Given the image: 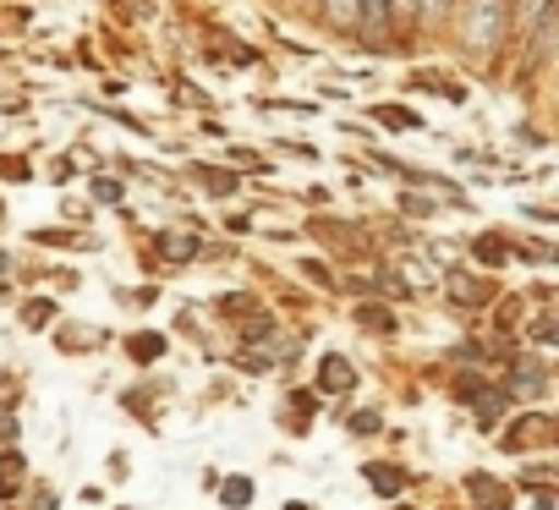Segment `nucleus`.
<instances>
[{"label": "nucleus", "mask_w": 559, "mask_h": 510, "mask_svg": "<svg viewBox=\"0 0 559 510\" xmlns=\"http://www.w3.org/2000/svg\"><path fill=\"white\" fill-rule=\"evenodd\" d=\"M450 297H455L461 308H483V303L493 297V286H488V281H472V275H450Z\"/></svg>", "instance_id": "nucleus-4"}, {"label": "nucleus", "mask_w": 559, "mask_h": 510, "mask_svg": "<svg viewBox=\"0 0 559 510\" xmlns=\"http://www.w3.org/2000/svg\"><path fill=\"white\" fill-rule=\"evenodd\" d=\"M219 313H258V297H219Z\"/></svg>", "instance_id": "nucleus-19"}, {"label": "nucleus", "mask_w": 559, "mask_h": 510, "mask_svg": "<svg viewBox=\"0 0 559 510\" xmlns=\"http://www.w3.org/2000/svg\"><path fill=\"white\" fill-rule=\"evenodd\" d=\"M34 510H56V494H39V499H34Z\"/></svg>", "instance_id": "nucleus-28"}, {"label": "nucleus", "mask_w": 559, "mask_h": 510, "mask_svg": "<svg viewBox=\"0 0 559 510\" xmlns=\"http://www.w3.org/2000/svg\"><path fill=\"white\" fill-rule=\"evenodd\" d=\"M352 428H357V434H379V417H373V412H362V417H352Z\"/></svg>", "instance_id": "nucleus-25"}, {"label": "nucleus", "mask_w": 559, "mask_h": 510, "mask_svg": "<svg viewBox=\"0 0 559 510\" xmlns=\"http://www.w3.org/2000/svg\"><path fill=\"white\" fill-rule=\"evenodd\" d=\"M472 252H477L483 264H504V259H510V247H504V241H493V236H477V241H472Z\"/></svg>", "instance_id": "nucleus-11"}, {"label": "nucleus", "mask_w": 559, "mask_h": 510, "mask_svg": "<svg viewBox=\"0 0 559 510\" xmlns=\"http://www.w3.org/2000/svg\"><path fill=\"white\" fill-rule=\"evenodd\" d=\"M219 494H225V505H230V510L252 505V483H247V477H225V488H219Z\"/></svg>", "instance_id": "nucleus-13"}, {"label": "nucleus", "mask_w": 559, "mask_h": 510, "mask_svg": "<svg viewBox=\"0 0 559 510\" xmlns=\"http://www.w3.org/2000/svg\"><path fill=\"white\" fill-rule=\"evenodd\" d=\"M302 275H308V281H319V286H335V281H330V270H324L319 259H308V264H302Z\"/></svg>", "instance_id": "nucleus-23"}, {"label": "nucleus", "mask_w": 559, "mask_h": 510, "mask_svg": "<svg viewBox=\"0 0 559 510\" xmlns=\"http://www.w3.org/2000/svg\"><path fill=\"white\" fill-rule=\"evenodd\" d=\"M390 23H395L390 0H357V34H362L368 45H384V39H390Z\"/></svg>", "instance_id": "nucleus-2"}, {"label": "nucleus", "mask_w": 559, "mask_h": 510, "mask_svg": "<svg viewBox=\"0 0 559 510\" xmlns=\"http://www.w3.org/2000/svg\"><path fill=\"white\" fill-rule=\"evenodd\" d=\"M198 181H203V187H214V192H230V187H236V181H230L225 170H214V165H203V170H198Z\"/></svg>", "instance_id": "nucleus-18"}, {"label": "nucleus", "mask_w": 559, "mask_h": 510, "mask_svg": "<svg viewBox=\"0 0 559 510\" xmlns=\"http://www.w3.org/2000/svg\"><path fill=\"white\" fill-rule=\"evenodd\" d=\"M357 319H362L368 330H379V335H384V330H395V313H390V308H373V303H362V308H357Z\"/></svg>", "instance_id": "nucleus-12"}, {"label": "nucleus", "mask_w": 559, "mask_h": 510, "mask_svg": "<svg viewBox=\"0 0 559 510\" xmlns=\"http://www.w3.org/2000/svg\"><path fill=\"white\" fill-rule=\"evenodd\" d=\"M159 352H165V341H159V335H138V341H132V357H138V363H154Z\"/></svg>", "instance_id": "nucleus-16"}, {"label": "nucleus", "mask_w": 559, "mask_h": 510, "mask_svg": "<svg viewBox=\"0 0 559 510\" xmlns=\"http://www.w3.org/2000/svg\"><path fill=\"white\" fill-rule=\"evenodd\" d=\"M537 510H554V505H548V499H543V505H537Z\"/></svg>", "instance_id": "nucleus-29"}, {"label": "nucleus", "mask_w": 559, "mask_h": 510, "mask_svg": "<svg viewBox=\"0 0 559 510\" xmlns=\"http://www.w3.org/2000/svg\"><path fill=\"white\" fill-rule=\"evenodd\" d=\"M94 192H99V203H116V198H121V187H116V181H99Z\"/></svg>", "instance_id": "nucleus-26"}, {"label": "nucleus", "mask_w": 559, "mask_h": 510, "mask_svg": "<svg viewBox=\"0 0 559 510\" xmlns=\"http://www.w3.org/2000/svg\"><path fill=\"white\" fill-rule=\"evenodd\" d=\"M319 12H324V23L341 28V34L357 28V0H319Z\"/></svg>", "instance_id": "nucleus-6"}, {"label": "nucleus", "mask_w": 559, "mask_h": 510, "mask_svg": "<svg viewBox=\"0 0 559 510\" xmlns=\"http://www.w3.org/2000/svg\"><path fill=\"white\" fill-rule=\"evenodd\" d=\"M466 488H472V499H477L483 510H504V488H499L493 477H483V472H472V477H466Z\"/></svg>", "instance_id": "nucleus-8"}, {"label": "nucleus", "mask_w": 559, "mask_h": 510, "mask_svg": "<svg viewBox=\"0 0 559 510\" xmlns=\"http://www.w3.org/2000/svg\"><path fill=\"white\" fill-rule=\"evenodd\" d=\"M532 341H548V346H559V319H537V324H532Z\"/></svg>", "instance_id": "nucleus-20"}, {"label": "nucleus", "mask_w": 559, "mask_h": 510, "mask_svg": "<svg viewBox=\"0 0 559 510\" xmlns=\"http://www.w3.org/2000/svg\"><path fill=\"white\" fill-rule=\"evenodd\" d=\"M548 7H554V0H521V23H526V28H537Z\"/></svg>", "instance_id": "nucleus-17"}, {"label": "nucleus", "mask_w": 559, "mask_h": 510, "mask_svg": "<svg viewBox=\"0 0 559 510\" xmlns=\"http://www.w3.org/2000/svg\"><path fill=\"white\" fill-rule=\"evenodd\" d=\"M510 390H515V395H537V390H543V373H532V368H515V373H510Z\"/></svg>", "instance_id": "nucleus-15"}, {"label": "nucleus", "mask_w": 559, "mask_h": 510, "mask_svg": "<svg viewBox=\"0 0 559 510\" xmlns=\"http://www.w3.org/2000/svg\"><path fill=\"white\" fill-rule=\"evenodd\" d=\"M368 483H373L384 499H395V494L406 488V472H401V466H368Z\"/></svg>", "instance_id": "nucleus-10"}, {"label": "nucleus", "mask_w": 559, "mask_h": 510, "mask_svg": "<svg viewBox=\"0 0 559 510\" xmlns=\"http://www.w3.org/2000/svg\"><path fill=\"white\" fill-rule=\"evenodd\" d=\"M390 12H395L401 23H417V12H423V0H390Z\"/></svg>", "instance_id": "nucleus-22"}, {"label": "nucleus", "mask_w": 559, "mask_h": 510, "mask_svg": "<svg viewBox=\"0 0 559 510\" xmlns=\"http://www.w3.org/2000/svg\"><path fill=\"white\" fill-rule=\"evenodd\" d=\"M504 39V0H466V45L477 56H493Z\"/></svg>", "instance_id": "nucleus-1"}, {"label": "nucleus", "mask_w": 559, "mask_h": 510, "mask_svg": "<svg viewBox=\"0 0 559 510\" xmlns=\"http://www.w3.org/2000/svg\"><path fill=\"white\" fill-rule=\"evenodd\" d=\"M23 472H28V466H23V455H17V450L0 455V494H7V499L23 488Z\"/></svg>", "instance_id": "nucleus-9"}, {"label": "nucleus", "mask_w": 559, "mask_h": 510, "mask_svg": "<svg viewBox=\"0 0 559 510\" xmlns=\"http://www.w3.org/2000/svg\"><path fill=\"white\" fill-rule=\"evenodd\" d=\"M357 384V373H352V363L346 357H324V373H319V390H330V395H341V390H352Z\"/></svg>", "instance_id": "nucleus-5"}, {"label": "nucleus", "mask_w": 559, "mask_h": 510, "mask_svg": "<svg viewBox=\"0 0 559 510\" xmlns=\"http://www.w3.org/2000/svg\"><path fill=\"white\" fill-rule=\"evenodd\" d=\"M379 121H390V127H417L406 110H379Z\"/></svg>", "instance_id": "nucleus-24"}, {"label": "nucleus", "mask_w": 559, "mask_h": 510, "mask_svg": "<svg viewBox=\"0 0 559 510\" xmlns=\"http://www.w3.org/2000/svg\"><path fill=\"white\" fill-rule=\"evenodd\" d=\"M159 252H165V259H192V252H198V236L192 230H159Z\"/></svg>", "instance_id": "nucleus-7"}, {"label": "nucleus", "mask_w": 559, "mask_h": 510, "mask_svg": "<svg viewBox=\"0 0 559 510\" xmlns=\"http://www.w3.org/2000/svg\"><path fill=\"white\" fill-rule=\"evenodd\" d=\"M455 390H461V401H472V406H477L483 417H499V412L510 406V395H504V390H488L483 379H461Z\"/></svg>", "instance_id": "nucleus-3"}, {"label": "nucleus", "mask_w": 559, "mask_h": 510, "mask_svg": "<svg viewBox=\"0 0 559 510\" xmlns=\"http://www.w3.org/2000/svg\"><path fill=\"white\" fill-rule=\"evenodd\" d=\"M50 319H56V303H28V308H23V324H28V330H45Z\"/></svg>", "instance_id": "nucleus-14"}, {"label": "nucleus", "mask_w": 559, "mask_h": 510, "mask_svg": "<svg viewBox=\"0 0 559 510\" xmlns=\"http://www.w3.org/2000/svg\"><path fill=\"white\" fill-rule=\"evenodd\" d=\"M417 17H423V23H444V17H450V0H423Z\"/></svg>", "instance_id": "nucleus-21"}, {"label": "nucleus", "mask_w": 559, "mask_h": 510, "mask_svg": "<svg viewBox=\"0 0 559 510\" xmlns=\"http://www.w3.org/2000/svg\"><path fill=\"white\" fill-rule=\"evenodd\" d=\"M0 439H7V444L17 439V417H0Z\"/></svg>", "instance_id": "nucleus-27"}]
</instances>
